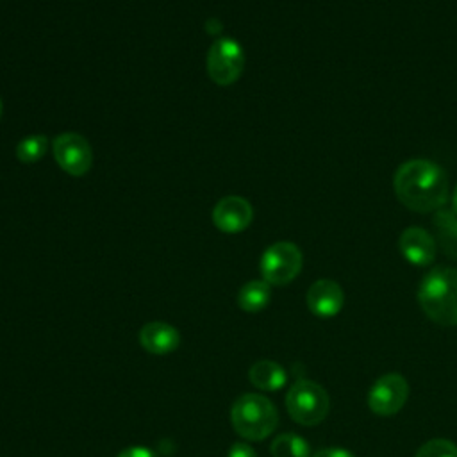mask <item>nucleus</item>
<instances>
[{
	"instance_id": "6",
	"label": "nucleus",
	"mask_w": 457,
	"mask_h": 457,
	"mask_svg": "<svg viewBox=\"0 0 457 457\" xmlns=\"http://www.w3.org/2000/svg\"><path fill=\"white\" fill-rule=\"evenodd\" d=\"M205 68L211 80L218 86L234 84L245 68V54L241 45L232 37H218L207 52Z\"/></svg>"
},
{
	"instance_id": "13",
	"label": "nucleus",
	"mask_w": 457,
	"mask_h": 457,
	"mask_svg": "<svg viewBox=\"0 0 457 457\" xmlns=\"http://www.w3.org/2000/svg\"><path fill=\"white\" fill-rule=\"evenodd\" d=\"M250 382L262 391H278L287 382L286 370L270 359H261L250 366Z\"/></svg>"
},
{
	"instance_id": "19",
	"label": "nucleus",
	"mask_w": 457,
	"mask_h": 457,
	"mask_svg": "<svg viewBox=\"0 0 457 457\" xmlns=\"http://www.w3.org/2000/svg\"><path fill=\"white\" fill-rule=\"evenodd\" d=\"M227 457H257V453L248 443H234L228 448Z\"/></svg>"
},
{
	"instance_id": "8",
	"label": "nucleus",
	"mask_w": 457,
	"mask_h": 457,
	"mask_svg": "<svg viewBox=\"0 0 457 457\" xmlns=\"http://www.w3.org/2000/svg\"><path fill=\"white\" fill-rule=\"evenodd\" d=\"M407 396V380L400 373H386L371 386L368 393V405L378 416H393L405 405Z\"/></svg>"
},
{
	"instance_id": "12",
	"label": "nucleus",
	"mask_w": 457,
	"mask_h": 457,
	"mask_svg": "<svg viewBox=\"0 0 457 457\" xmlns=\"http://www.w3.org/2000/svg\"><path fill=\"white\" fill-rule=\"evenodd\" d=\"M139 343L148 353L166 355L179 348L180 334L166 321H150L141 327Z\"/></svg>"
},
{
	"instance_id": "7",
	"label": "nucleus",
	"mask_w": 457,
	"mask_h": 457,
	"mask_svg": "<svg viewBox=\"0 0 457 457\" xmlns=\"http://www.w3.org/2000/svg\"><path fill=\"white\" fill-rule=\"evenodd\" d=\"M55 162L68 175L80 177L93 164V152L87 139L77 132H62L52 143Z\"/></svg>"
},
{
	"instance_id": "9",
	"label": "nucleus",
	"mask_w": 457,
	"mask_h": 457,
	"mask_svg": "<svg viewBox=\"0 0 457 457\" xmlns=\"http://www.w3.org/2000/svg\"><path fill=\"white\" fill-rule=\"evenodd\" d=\"M253 218V211L248 200L243 196L228 195L221 198L212 209V221L216 228L227 234H236L245 230Z\"/></svg>"
},
{
	"instance_id": "5",
	"label": "nucleus",
	"mask_w": 457,
	"mask_h": 457,
	"mask_svg": "<svg viewBox=\"0 0 457 457\" xmlns=\"http://www.w3.org/2000/svg\"><path fill=\"white\" fill-rule=\"evenodd\" d=\"M302 261V252L295 243H273L261 257L262 280H266L270 286H286L300 273Z\"/></svg>"
},
{
	"instance_id": "14",
	"label": "nucleus",
	"mask_w": 457,
	"mask_h": 457,
	"mask_svg": "<svg viewBox=\"0 0 457 457\" xmlns=\"http://www.w3.org/2000/svg\"><path fill=\"white\" fill-rule=\"evenodd\" d=\"M434 228L445 253L457 259V212L450 209H439L434 216Z\"/></svg>"
},
{
	"instance_id": "11",
	"label": "nucleus",
	"mask_w": 457,
	"mask_h": 457,
	"mask_svg": "<svg viewBox=\"0 0 457 457\" xmlns=\"http://www.w3.org/2000/svg\"><path fill=\"white\" fill-rule=\"evenodd\" d=\"M398 250L411 264L427 266L436 257V241L425 228L409 227L400 234Z\"/></svg>"
},
{
	"instance_id": "21",
	"label": "nucleus",
	"mask_w": 457,
	"mask_h": 457,
	"mask_svg": "<svg viewBox=\"0 0 457 457\" xmlns=\"http://www.w3.org/2000/svg\"><path fill=\"white\" fill-rule=\"evenodd\" d=\"M312 457H355V455L345 448H321Z\"/></svg>"
},
{
	"instance_id": "3",
	"label": "nucleus",
	"mask_w": 457,
	"mask_h": 457,
	"mask_svg": "<svg viewBox=\"0 0 457 457\" xmlns=\"http://www.w3.org/2000/svg\"><path fill=\"white\" fill-rule=\"evenodd\" d=\"M230 423L241 437L248 441H261L277 428L278 412L266 396L246 393L232 403Z\"/></svg>"
},
{
	"instance_id": "20",
	"label": "nucleus",
	"mask_w": 457,
	"mask_h": 457,
	"mask_svg": "<svg viewBox=\"0 0 457 457\" xmlns=\"http://www.w3.org/2000/svg\"><path fill=\"white\" fill-rule=\"evenodd\" d=\"M116 457H159V455L146 446H129L121 450Z\"/></svg>"
},
{
	"instance_id": "16",
	"label": "nucleus",
	"mask_w": 457,
	"mask_h": 457,
	"mask_svg": "<svg viewBox=\"0 0 457 457\" xmlns=\"http://www.w3.org/2000/svg\"><path fill=\"white\" fill-rule=\"evenodd\" d=\"M271 457H311L309 443L298 434H280L270 446Z\"/></svg>"
},
{
	"instance_id": "18",
	"label": "nucleus",
	"mask_w": 457,
	"mask_h": 457,
	"mask_svg": "<svg viewBox=\"0 0 457 457\" xmlns=\"http://www.w3.org/2000/svg\"><path fill=\"white\" fill-rule=\"evenodd\" d=\"M414 457H457V446L450 439H430L420 446Z\"/></svg>"
},
{
	"instance_id": "17",
	"label": "nucleus",
	"mask_w": 457,
	"mask_h": 457,
	"mask_svg": "<svg viewBox=\"0 0 457 457\" xmlns=\"http://www.w3.org/2000/svg\"><path fill=\"white\" fill-rule=\"evenodd\" d=\"M48 148V137L45 134H30L16 145V157L23 164H32L39 161Z\"/></svg>"
},
{
	"instance_id": "22",
	"label": "nucleus",
	"mask_w": 457,
	"mask_h": 457,
	"mask_svg": "<svg viewBox=\"0 0 457 457\" xmlns=\"http://www.w3.org/2000/svg\"><path fill=\"white\" fill-rule=\"evenodd\" d=\"M453 209H455V212H457V187H455V191H453Z\"/></svg>"
},
{
	"instance_id": "15",
	"label": "nucleus",
	"mask_w": 457,
	"mask_h": 457,
	"mask_svg": "<svg viewBox=\"0 0 457 457\" xmlns=\"http://www.w3.org/2000/svg\"><path fill=\"white\" fill-rule=\"evenodd\" d=\"M271 298V289L266 280H250L241 286L237 293V305L245 312H259L262 311Z\"/></svg>"
},
{
	"instance_id": "10",
	"label": "nucleus",
	"mask_w": 457,
	"mask_h": 457,
	"mask_svg": "<svg viewBox=\"0 0 457 457\" xmlns=\"http://www.w3.org/2000/svg\"><path fill=\"white\" fill-rule=\"evenodd\" d=\"M343 302L345 295L341 286L330 278L316 280L307 291V307L312 314L320 318L336 316L341 311Z\"/></svg>"
},
{
	"instance_id": "23",
	"label": "nucleus",
	"mask_w": 457,
	"mask_h": 457,
	"mask_svg": "<svg viewBox=\"0 0 457 457\" xmlns=\"http://www.w3.org/2000/svg\"><path fill=\"white\" fill-rule=\"evenodd\" d=\"M0 116H2V100H0Z\"/></svg>"
},
{
	"instance_id": "1",
	"label": "nucleus",
	"mask_w": 457,
	"mask_h": 457,
	"mask_svg": "<svg viewBox=\"0 0 457 457\" xmlns=\"http://www.w3.org/2000/svg\"><path fill=\"white\" fill-rule=\"evenodd\" d=\"M396 198L411 211H439L448 200L446 173L432 161L412 159L403 162L393 179Z\"/></svg>"
},
{
	"instance_id": "2",
	"label": "nucleus",
	"mask_w": 457,
	"mask_h": 457,
	"mask_svg": "<svg viewBox=\"0 0 457 457\" xmlns=\"http://www.w3.org/2000/svg\"><path fill=\"white\" fill-rule=\"evenodd\" d=\"M418 302L421 311L437 325H457V268L439 266L430 270L420 287Z\"/></svg>"
},
{
	"instance_id": "4",
	"label": "nucleus",
	"mask_w": 457,
	"mask_h": 457,
	"mask_svg": "<svg viewBox=\"0 0 457 457\" xmlns=\"http://www.w3.org/2000/svg\"><path fill=\"white\" fill-rule=\"evenodd\" d=\"M286 409L289 416L305 427L321 423L330 409L328 393L312 380H296L286 395Z\"/></svg>"
}]
</instances>
